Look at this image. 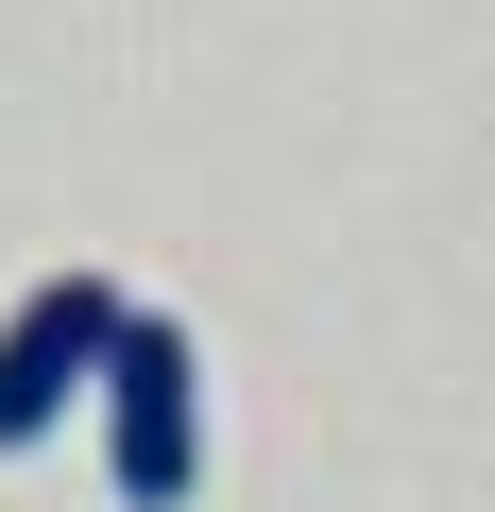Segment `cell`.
I'll use <instances>...</instances> for the list:
<instances>
[{
    "instance_id": "1",
    "label": "cell",
    "mask_w": 495,
    "mask_h": 512,
    "mask_svg": "<svg viewBox=\"0 0 495 512\" xmlns=\"http://www.w3.org/2000/svg\"><path fill=\"white\" fill-rule=\"evenodd\" d=\"M103 478H120V512H188V478H205V359L171 308H137L103 359Z\"/></svg>"
},
{
    "instance_id": "2",
    "label": "cell",
    "mask_w": 495,
    "mask_h": 512,
    "mask_svg": "<svg viewBox=\"0 0 495 512\" xmlns=\"http://www.w3.org/2000/svg\"><path fill=\"white\" fill-rule=\"evenodd\" d=\"M120 274H35L18 308H0V461L52 444L69 410H103V359H120Z\"/></svg>"
}]
</instances>
